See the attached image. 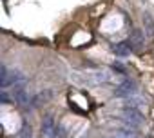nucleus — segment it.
I'll return each instance as SVG.
<instances>
[{
  "mask_svg": "<svg viewBox=\"0 0 154 138\" xmlns=\"http://www.w3.org/2000/svg\"><path fill=\"white\" fill-rule=\"evenodd\" d=\"M129 44H131V47H132V49H141V47H143V44H145L143 31H140V29L132 31V35L129 36Z\"/></svg>",
  "mask_w": 154,
  "mask_h": 138,
  "instance_id": "6",
  "label": "nucleus"
},
{
  "mask_svg": "<svg viewBox=\"0 0 154 138\" xmlns=\"http://www.w3.org/2000/svg\"><path fill=\"white\" fill-rule=\"evenodd\" d=\"M49 96H51V93H47V91H45V93H40V95H36V96L33 98V102H31V104H33V107H38V105H40V102L44 104L45 100H49Z\"/></svg>",
  "mask_w": 154,
  "mask_h": 138,
  "instance_id": "7",
  "label": "nucleus"
},
{
  "mask_svg": "<svg viewBox=\"0 0 154 138\" xmlns=\"http://www.w3.org/2000/svg\"><path fill=\"white\" fill-rule=\"evenodd\" d=\"M116 138H136V134H134L132 131H129V129H122V131L116 134Z\"/></svg>",
  "mask_w": 154,
  "mask_h": 138,
  "instance_id": "8",
  "label": "nucleus"
},
{
  "mask_svg": "<svg viewBox=\"0 0 154 138\" xmlns=\"http://www.w3.org/2000/svg\"><path fill=\"white\" fill-rule=\"evenodd\" d=\"M123 120L129 124V127H132V129H138L140 125H141V122H143V114L140 113V111H136L134 107H125L123 109Z\"/></svg>",
  "mask_w": 154,
  "mask_h": 138,
  "instance_id": "1",
  "label": "nucleus"
},
{
  "mask_svg": "<svg viewBox=\"0 0 154 138\" xmlns=\"http://www.w3.org/2000/svg\"><path fill=\"white\" fill-rule=\"evenodd\" d=\"M145 27H147L149 31H152V29H154V20H152L149 15H145Z\"/></svg>",
  "mask_w": 154,
  "mask_h": 138,
  "instance_id": "10",
  "label": "nucleus"
},
{
  "mask_svg": "<svg viewBox=\"0 0 154 138\" xmlns=\"http://www.w3.org/2000/svg\"><path fill=\"white\" fill-rule=\"evenodd\" d=\"M8 102H13V100H9V96H8V93L4 91V93H2V104H8Z\"/></svg>",
  "mask_w": 154,
  "mask_h": 138,
  "instance_id": "11",
  "label": "nucleus"
},
{
  "mask_svg": "<svg viewBox=\"0 0 154 138\" xmlns=\"http://www.w3.org/2000/svg\"><path fill=\"white\" fill-rule=\"evenodd\" d=\"M112 53H114L116 56H120V58H127V56L132 53V47H131L129 40H127V42H120V44L112 45Z\"/></svg>",
  "mask_w": 154,
  "mask_h": 138,
  "instance_id": "5",
  "label": "nucleus"
},
{
  "mask_svg": "<svg viewBox=\"0 0 154 138\" xmlns=\"http://www.w3.org/2000/svg\"><path fill=\"white\" fill-rule=\"evenodd\" d=\"M20 138H33V131H31V127H29L27 124L22 127V131H20Z\"/></svg>",
  "mask_w": 154,
  "mask_h": 138,
  "instance_id": "9",
  "label": "nucleus"
},
{
  "mask_svg": "<svg viewBox=\"0 0 154 138\" xmlns=\"http://www.w3.org/2000/svg\"><path fill=\"white\" fill-rule=\"evenodd\" d=\"M13 89H15V91H11V95H13L15 102H17L18 105H27V102H29V95H27V91H26V84H22V86H15Z\"/></svg>",
  "mask_w": 154,
  "mask_h": 138,
  "instance_id": "4",
  "label": "nucleus"
},
{
  "mask_svg": "<svg viewBox=\"0 0 154 138\" xmlns=\"http://www.w3.org/2000/svg\"><path fill=\"white\" fill-rule=\"evenodd\" d=\"M136 91H138V86H136L132 80H125V82L114 91V95L120 96V98H131V96L136 95Z\"/></svg>",
  "mask_w": 154,
  "mask_h": 138,
  "instance_id": "2",
  "label": "nucleus"
},
{
  "mask_svg": "<svg viewBox=\"0 0 154 138\" xmlns=\"http://www.w3.org/2000/svg\"><path fill=\"white\" fill-rule=\"evenodd\" d=\"M42 133L47 136V138H54L56 136V122H54V118L51 116V114H47L44 120H42Z\"/></svg>",
  "mask_w": 154,
  "mask_h": 138,
  "instance_id": "3",
  "label": "nucleus"
}]
</instances>
